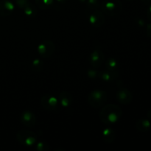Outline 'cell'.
Instances as JSON below:
<instances>
[{"label": "cell", "mask_w": 151, "mask_h": 151, "mask_svg": "<svg viewBox=\"0 0 151 151\" xmlns=\"http://www.w3.org/2000/svg\"><path fill=\"white\" fill-rule=\"evenodd\" d=\"M21 121L22 123L27 128H32L35 125L36 117L32 111L28 110L24 111L21 114Z\"/></svg>", "instance_id": "30bf717a"}, {"label": "cell", "mask_w": 151, "mask_h": 151, "mask_svg": "<svg viewBox=\"0 0 151 151\" xmlns=\"http://www.w3.org/2000/svg\"><path fill=\"white\" fill-rule=\"evenodd\" d=\"M116 97L119 103L123 105H128L133 100V94L130 90L127 88H121L116 92Z\"/></svg>", "instance_id": "9c48e42d"}, {"label": "cell", "mask_w": 151, "mask_h": 151, "mask_svg": "<svg viewBox=\"0 0 151 151\" xmlns=\"http://www.w3.org/2000/svg\"><path fill=\"white\" fill-rule=\"evenodd\" d=\"M146 32H147V36L151 39V24H148L147 25V28H146Z\"/></svg>", "instance_id": "cb8c5ba5"}, {"label": "cell", "mask_w": 151, "mask_h": 151, "mask_svg": "<svg viewBox=\"0 0 151 151\" xmlns=\"http://www.w3.org/2000/svg\"><path fill=\"white\" fill-rule=\"evenodd\" d=\"M87 75H88V76L91 78H97V77L99 78V72L94 70V69H91V70L88 71Z\"/></svg>", "instance_id": "603a6c76"}, {"label": "cell", "mask_w": 151, "mask_h": 151, "mask_svg": "<svg viewBox=\"0 0 151 151\" xmlns=\"http://www.w3.org/2000/svg\"><path fill=\"white\" fill-rule=\"evenodd\" d=\"M87 17H88L89 23L94 27H100L105 22L104 14L98 9L97 10H88Z\"/></svg>", "instance_id": "5b68a950"}, {"label": "cell", "mask_w": 151, "mask_h": 151, "mask_svg": "<svg viewBox=\"0 0 151 151\" xmlns=\"http://www.w3.org/2000/svg\"><path fill=\"white\" fill-rule=\"evenodd\" d=\"M41 106L48 111H55L58 108V99L52 95H44L41 97Z\"/></svg>", "instance_id": "52a82bcc"}, {"label": "cell", "mask_w": 151, "mask_h": 151, "mask_svg": "<svg viewBox=\"0 0 151 151\" xmlns=\"http://www.w3.org/2000/svg\"><path fill=\"white\" fill-rule=\"evenodd\" d=\"M87 101L92 107L100 108L104 106L107 101V94L103 90H94L88 94Z\"/></svg>", "instance_id": "7a4b0ae2"}, {"label": "cell", "mask_w": 151, "mask_h": 151, "mask_svg": "<svg viewBox=\"0 0 151 151\" xmlns=\"http://www.w3.org/2000/svg\"><path fill=\"white\" fill-rule=\"evenodd\" d=\"M58 101L63 107L67 108L72 106L73 103V97L72 94L67 91H62L58 95Z\"/></svg>", "instance_id": "4fadbf2b"}, {"label": "cell", "mask_w": 151, "mask_h": 151, "mask_svg": "<svg viewBox=\"0 0 151 151\" xmlns=\"http://www.w3.org/2000/svg\"><path fill=\"white\" fill-rule=\"evenodd\" d=\"M122 116V111L121 108L114 104L106 105L99 114L100 120L108 125L117 122Z\"/></svg>", "instance_id": "6da1fadb"}, {"label": "cell", "mask_w": 151, "mask_h": 151, "mask_svg": "<svg viewBox=\"0 0 151 151\" xmlns=\"http://www.w3.org/2000/svg\"><path fill=\"white\" fill-rule=\"evenodd\" d=\"M151 127V122L148 119H140L137 121L136 122V128L137 131L139 132L145 133L147 132V131L150 130Z\"/></svg>", "instance_id": "9a60e30c"}, {"label": "cell", "mask_w": 151, "mask_h": 151, "mask_svg": "<svg viewBox=\"0 0 151 151\" xmlns=\"http://www.w3.org/2000/svg\"><path fill=\"white\" fill-rule=\"evenodd\" d=\"M102 10L109 16H117L122 10V5L119 0H104L100 4Z\"/></svg>", "instance_id": "277c9868"}, {"label": "cell", "mask_w": 151, "mask_h": 151, "mask_svg": "<svg viewBox=\"0 0 151 151\" xmlns=\"http://www.w3.org/2000/svg\"><path fill=\"white\" fill-rule=\"evenodd\" d=\"M86 1L88 10H97L100 6L98 0H87Z\"/></svg>", "instance_id": "44dd1931"}, {"label": "cell", "mask_w": 151, "mask_h": 151, "mask_svg": "<svg viewBox=\"0 0 151 151\" xmlns=\"http://www.w3.org/2000/svg\"><path fill=\"white\" fill-rule=\"evenodd\" d=\"M57 1H58L59 3H61V4H62V3H65V2H66V1H67V0H57Z\"/></svg>", "instance_id": "4316f807"}, {"label": "cell", "mask_w": 151, "mask_h": 151, "mask_svg": "<svg viewBox=\"0 0 151 151\" xmlns=\"http://www.w3.org/2000/svg\"><path fill=\"white\" fill-rule=\"evenodd\" d=\"M147 17H148L149 20L151 21V6L150 7V8H149L148 12H147Z\"/></svg>", "instance_id": "d4e9b609"}, {"label": "cell", "mask_w": 151, "mask_h": 151, "mask_svg": "<svg viewBox=\"0 0 151 151\" xmlns=\"http://www.w3.org/2000/svg\"><path fill=\"white\" fill-rule=\"evenodd\" d=\"M44 63L42 60L36 58L32 62V69L35 72H40L44 69Z\"/></svg>", "instance_id": "e0dca14e"}, {"label": "cell", "mask_w": 151, "mask_h": 151, "mask_svg": "<svg viewBox=\"0 0 151 151\" xmlns=\"http://www.w3.org/2000/svg\"><path fill=\"white\" fill-rule=\"evenodd\" d=\"M99 78L106 82L116 81L119 78V72L116 70H106L99 72Z\"/></svg>", "instance_id": "7c38bea8"}, {"label": "cell", "mask_w": 151, "mask_h": 151, "mask_svg": "<svg viewBox=\"0 0 151 151\" xmlns=\"http://www.w3.org/2000/svg\"><path fill=\"white\" fill-rule=\"evenodd\" d=\"M16 3L19 8H24L29 3V0H16Z\"/></svg>", "instance_id": "7402d4cb"}, {"label": "cell", "mask_w": 151, "mask_h": 151, "mask_svg": "<svg viewBox=\"0 0 151 151\" xmlns=\"http://www.w3.org/2000/svg\"><path fill=\"white\" fill-rule=\"evenodd\" d=\"M35 148L38 151H49L50 149V145L45 141H40L35 145Z\"/></svg>", "instance_id": "ffe728a7"}, {"label": "cell", "mask_w": 151, "mask_h": 151, "mask_svg": "<svg viewBox=\"0 0 151 151\" xmlns=\"http://www.w3.org/2000/svg\"><path fill=\"white\" fill-rule=\"evenodd\" d=\"M105 60L104 53L100 50H95L91 53L89 56L90 65L94 69L100 67Z\"/></svg>", "instance_id": "ba28073f"}, {"label": "cell", "mask_w": 151, "mask_h": 151, "mask_svg": "<svg viewBox=\"0 0 151 151\" xmlns=\"http://www.w3.org/2000/svg\"><path fill=\"white\" fill-rule=\"evenodd\" d=\"M16 139L22 145L30 147L35 145L38 140V136L33 131L29 130H21L16 134Z\"/></svg>", "instance_id": "3957f363"}, {"label": "cell", "mask_w": 151, "mask_h": 151, "mask_svg": "<svg viewBox=\"0 0 151 151\" xmlns=\"http://www.w3.org/2000/svg\"><path fill=\"white\" fill-rule=\"evenodd\" d=\"M35 3L38 7L42 10H46L52 4L53 0H35Z\"/></svg>", "instance_id": "d6986e66"}, {"label": "cell", "mask_w": 151, "mask_h": 151, "mask_svg": "<svg viewBox=\"0 0 151 151\" xmlns=\"http://www.w3.org/2000/svg\"><path fill=\"white\" fill-rule=\"evenodd\" d=\"M55 49L54 42L51 40H44L38 47V52L41 57L50 58L53 54Z\"/></svg>", "instance_id": "8992f818"}, {"label": "cell", "mask_w": 151, "mask_h": 151, "mask_svg": "<svg viewBox=\"0 0 151 151\" xmlns=\"http://www.w3.org/2000/svg\"><path fill=\"white\" fill-rule=\"evenodd\" d=\"M87 0H81V1H82V2H84V1H86Z\"/></svg>", "instance_id": "83f0119b"}, {"label": "cell", "mask_w": 151, "mask_h": 151, "mask_svg": "<svg viewBox=\"0 0 151 151\" xmlns=\"http://www.w3.org/2000/svg\"><path fill=\"white\" fill-rule=\"evenodd\" d=\"M14 4L10 0H1L0 1V16H10L14 10Z\"/></svg>", "instance_id": "8fae6325"}, {"label": "cell", "mask_w": 151, "mask_h": 151, "mask_svg": "<svg viewBox=\"0 0 151 151\" xmlns=\"http://www.w3.org/2000/svg\"><path fill=\"white\" fill-rule=\"evenodd\" d=\"M118 63L116 59L110 58L106 61V67L108 70H116Z\"/></svg>", "instance_id": "ac0fdd59"}, {"label": "cell", "mask_w": 151, "mask_h": 151, "mask_svg": "<svg viewBox=\"0 0 151 151\" xmlns=\"http://www.w3.org/2000/svg\"><path fill=\"white\" fill-rule=\"evenodd\" d=\"M24 12L26 16H29V17H34L37 15V9L33 4L31 3H28L24 7Z\"/></svg>", "instance_id": "2e32d148"}, {"label": "cell", "mask_w": 151, "mask_h": 151, "mask_svg": "<svg viewBox=\"0 0 151 151\" xmlns=\"http://www.w3.org/2000/svg\"><path fill=\"white\" fill-rule=\"evenodd\" d=\"M147 117L151 120V109H150V110L147 111Z\"/></svg>", "instance_id": "484cf974"}, {"label": "cell", "mask_w": 151, "mask_h": 151, "mask_svg": "<svg viewBox=\"0 0 151 151\" xmlns=\"http://www.w3.org/2000/svg\"><path fill=\"white\" fill-rule=\"evenodd\" d=\"M103 139L105 142L106 143H112L115 141L116 137V134L113 129L110 128H105L102 133Z\"/></svg>", "instance_id": "5bb4252c"}]
</instances>
